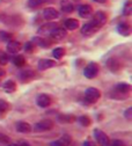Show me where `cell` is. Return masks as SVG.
Listing matches in <instances>:
<instances>
[{
    "label": "cell",
    "mask_w": 132,
    "mask_h": 146,
    "mask_svg": "<svg viewBox=\"0 0 132 146\" xmlns=\"http://www.w3.org/2000/svg\"><path fill=\"white\" fill-rule=\"evenodd\" d=\"M101 96V92L98 88H88L85 92V100L87 103H95Z\"/></svg>",
    "instance_id": "1"
},
{
    "label": "cell",
    "mask_w": 132,
    "mask_h": 146,
    "mask_svg": "<svg viewBox=\"0 0 132 146\" xmlns=\"http://www.w3.org/2000/svg\"><path fill=\"white\" fill-rule=\"evenodd\" d=\"M94 136H95V139L98 141V144L100 146H109L110 145V140H109V137L101 130L96 129L94 131Z\"/></svg>",
    "instance_id": "2"
},
{
    "label": "cell",
    "mask_w": 132,
    "mask_h": 146,
    "mask_svg": "<svg viewBox=\"0 0 132 146\" xmlns=\"http://www.w3.org/2000/svg\"><path fill=\"white\" fill-rule=\"evenodd\" d=\"M99 73V65L96 63H89L85 68V76L88 79H93Z\"/></svg>",
    "instance_id": "3"
},
{
    "label": "cell",
    "mask_w": 132,
    "mask_h": 146,
    "mask_svg": "<svg viewBox=\"0 0 132 146\" xmlns=\"http://www.w3.org/2000/svg\"><path fill=\"white\" fill-rule=\"evenodd\" d=\"M107 67L111 71V72H117L123 67L122 62L117 58V57H110L107 60Z\"/></svg>",
    "instance_id": "4"
},
{
    "label": "cell",
    "mask_w": 132,
    "mask_h": 146,
    "mask_svg": "<svg viewBox=\"0 0 132 146\" xmlns=\"http://www.w3.org/2000/svg\"><path fill=\"white\" fill-rule=\"evenodd\" d=\"M53 127V122L50 119H44L35 124V130L36 131H48Z\"/></svg>",
    "instance_id": "5"
},
{
    "label": "cell",
    "mask_w": 132,
    "mask_h": 146,
    "mask_svg": "<svg viewBox=\"0 0 132 146\" xmlns=\"http://www.w3.org/2000/svg\"><path fill=\"white\" fill-rule=\"evenodd\" d=\"M98 30H99V27H98L95 23H94L93 21H90V22L86 23V25L82 27L81 33H82V35H85V36H92L93 34H95Z\"/></svg>",
    "instance_id": "6"
},
{
    "label": "cell",
    "mask_w": 132,
    "mask_h": 146,
    "mask_svg": "<svg viewBox=\"0 0 132 146\" xmlns=\"http://www.w3.org/2000/svg\"><path fill=\"white\" fill-rule=\"evenodd\" d=\"M58 11L53 8V7H48L43 11V16H44V19L48 20V21H51V20H54V19H57L58 17Z\"/></svg>",
    "instance_id": "7"
},
{
    "label": "cell",
    "mask_w": 132,
    "mask_h": 146,
    "mask_svg": "<svg viewBox=\"0 0 132 146\" xmlns=\"http://www.w3.org/2000/svg\"><path fill=\"white\" fill-rule=\"evenodd\" d=\"M92 21L95 23L99 28H101V27L107 22V15H105L103 12H96Z\"/></svg>",
    "instance_id": "8"
},
{
    "label": "cell",
    "mask_w": 132,
    "mask_h": 146,
    "mask_svg": "<svg viewBox=\"0 0 132 146\" xmlns=\"http://www.w3.org/2000/svg\"><path fill=\"white\" fill-rule=\"evenodd\" d=\"M56 66V62L51 60V59H41L38 62V70L40 71H45V70H49L51 67H54Z\"/></svg>",
    "instance_id": "9"
},
{
    "label": "cell",
    "mask_w": 132,
    "mask_h": 146,
    "mask_svg": "<svg viewBox=\"0 0 132 146\" xmlns=\"http://www.w3.org/2000/svg\"><path fill=\"white\" fill-rule=\"evenodd\" d=\"M78 12H79V15L81 16V17H89L90 15H92V13H93V8H92V6H89V5H81L80 7H79V9H78Z\"/></svg>",
    "instance_id": "10"
},
{
    "label": "cell",
    "mask_w": 132,
    "mask_h": 146,
    "mask_svg": "<svg viewBox=\"0 0 132 146\" xmlns=\"http://www.w3.org/2000/svg\"><path fill=\"white\" fill-rule=\"evenodd\" d=\"M50 103H51V99L46 94H41L38 98H37V104H38V107H41V108H46L50 106Z\"/></svg>",
    "instance_id": "11"
},
{
    "label": "cell",
    "mask_w": 132,
    "mask_h": 146,
    "mask_svg": "<svg viewBox=\"0 0 132 146\" xmlns=\"http://www.w3.org/2000/svg\"><path fill=\"white\" fill-rule=\"evenodd\" d=\"M21 43H19L16 41H11L8 44H7V51L9 53H17L21 51Z\"/></svg>",
    "instance_id": "12"
},
{
    "label": "cell",
    "mask_w": 132,
    "mask_h": 146,
    "mask_svg": "<svg viewBox=\"0 0 132 146\" xmlns=\"http://www.w3.org/2000/svg\"><path fill=\"white\" fill-rule=\"evenodd\" d=\"M66 36V30L65 29H62V28H56L54 30L51 31V37L53 40H63Z\"/></svg>",
    "instance_id": "13"
},
{
    "label": "cell",
    "mask_w": 132,
    "mask_h": 146,
    "mask_svg": "<svg viewBox=\"0 0 132 146\" xmlns=\"http://www.w3.org/2000/svg\"><path fill=\"white\" fill-rule=\"evenodd\" d=\"M64 27L67 30H75L79 27V21L75 20V19H67L64 22Z\"/></svg>",
    "instance_id": "14"
},
{
    "label": "cell",
    "mask_w": 132,
    "mask_h": 146,
    "mask_svg": "<svg viewBox=\"0 0 132 146\" xmlns=\"http://www.w3.org/2000/svg\"><path fill=\"white\" fill-rule=\"evenodd\" d=\"M117 30H118V33H119L121 35H123V36H129V35L131 34V27H130V25L126 23V22L119 23L118 27H117Z\"/></svg>",
    "instance_id": "15"
},
{
    "label": "cell",
    "mask_w": 132,
    "mask_h": 146,
    "mask_svg": "<svg viewBox=\"0 0 132 146\" xmlns=\"http://www.w3.org/2000/svg\"><path fill=\"white\" fill-rule=\"evenodd\" d=\"M16 130L19 132H22V133H28L31 131V126L26 122H19L16 124Z\"/></svg>",
    "instance_id": "16"
},
{
    "label": "cell",
    "mask_w": 132,
    "mask_h": 146,
    "mask_svg": "<svg viewBox=\"0 0 132 146\" xmlns=\"http://www.w3.org/2000/svg\"><path fill=\"white\" fill-rule=\"evenodd\" d=\"M60 8L64 13H72L74 11V6L71 1H68V0H62L60 3Z\"/></svg>",
    "instance_id": "17"
},
{
    "label": "cell",
    "mask_w": 132,
    "mask_h": 146,
    "mask_svg": "<svg viewBox=\"0 0 132 146\" xmlns=\"http://www.w3.org/2000/svg\"><path fill=\"white\" fill-rule=\"evenodd\" d=\"M35 77V72L31 70H26L20 73V80L21 81H29Z\"/></svg>",
    "instance_id": "18"
},
{
    "label": "cell",
    "mask_w": 132,
    "mask_h": 146,
    "mask_svg": "<svg viewBox=\"0 0 132 146\" xmlns=\"http://www.w3.org/2000/svg\"><path fill=\"white\" fill-rule=\"evenodd\" d=\"M116 90L122 94H129L130 93V90H131V86L126 82H121L116 86Z\"/></svg>",
    "instance_id": "19"
},
{
    "label": "cell",
    "mask_w": 132,
    "mask_h": 146,
    "mask_svg": "<svg viewBox=\"0 0 132 146\" xmlns=\"http://www.w3.org/2000/svg\"><path fill=\"white\" fill-rule=\"evenodd\" d=\"M3 88L5 92L7 93H12V92H15V89H16V84L13 81V80H8L6 82L3 84Z\"/></svg>",
    "instance_id": "20"
},
{
    "label": "cell",
    "mask_w": 132,
    "mask_h": 146,
    "mask_svg": "<svg viewBox=\"0 0 132 146\" xmlns=\"http://www.w3.org/2000/svg\"><path fill=\"white\" fill-rule=\"evenodd\" d=\"M52 0H29L28 1V6L31 7V8H37V7H40L46 3H51Z\"/></svg>",
    "instance_id": "21"
},
{
    "label": "cell",
    "mask_w": 132,
    "mask_h": 146,
    "mask_svg": "<svg viewBox=\"0 0 132 146\" xmlns=\"http://www.w3.org/2000/svg\"><path fill=\"white\" fill-rule=\"evenodd\" d=\"M56 28H58V25L57 23H54V22H49L44 26H42L40 28V33H49V31H52L54 30Z\"/></svg>",
    "instance_id": "22"
},
{
    "label": "cell",
    "mask_w": 132,
    "mask_h": 146,
    "mask_svg": "<svg viewBox=\"0 0 132 146\" xmlns=\"http://www.w3.org/2000/svg\"><path fill=\"white\" fill-rule=\"evenodd\" d=\"M58 121L60 123H73L75 121V117L72 115H60L58 116Z\"/></svg>",
    "instance_id": "23"
},
{
    "label": "cell",
    "mask_w": 132,
    "mask_h": 146,
    "mask_svg": "<svg viewBox=\"0 0 132 146\" xmlns=\"http://www.w3.org/2000/svg\"><path fill=\"white\" fill-rule=\"evenodd\" d=\"M65 49L64 48H57V49H54L52 51V54H53V57L54 58H57V59H60L64 57V54H65Z\"/></svg>",
    "instance_id": "24"
},
{
    "label": "cell",
    "mask_w": 132,
    "mask_h": 146,
    "mask_svg": "<svg viewBox=\"0 0 132 146\" xmlns=\"http://www.w3.org/2000/svg\"><path fill=\"white\" fill-rule=\"evenodd\" d=\"M13 64L15 66H17V67H21V66H23L26 64V59L22 56H15L13 58Z\"/></svg>",
    "instance_id": "25"
},
{
    "label": "cell",
    "mask_w": 132,
    "mask_h": 146,
    "mask_svg": "<svg viewBox=\"0 0 132 146\" xmlns=\"http://www.w3.org/2000/svg\"><path fill=\"white\" fill-rule=\"evenodd\" d=\"M131 13H132V3L131 1H126L124 7H123V14L125 16H129V15H131Z\"/></svg>",
    "instance_id": "26"
},
{
    "label": "cell",
    "mask_w": 132,
    "mask_h": 146,
    "mask_svg": "<svg viewBox=\"0 0 132 146\" xmlns=\"http://www.w3.org/2000/svg\"><path fill=\"white\" fill-rule=\"evenodd\" d=\"M11 38H12V35L9 33L0 30V42H6V41H9Z\"/></svg>",
    "instance_id": "27"
},
{
    "label": "cell",
    "mask_w": 132,
    "mask_h": 146,
    "mask_svg": "<svg viewBox=\"0 0 132 146\" xmlns=\"http://www.w3.org/2000/svg\"><path fill=\"white\" fill-rule=\"evenodd\" d=\"M9 109V104L7 101L0 99V113H5Z\"/></svg>",
    "instance_id": "28"
},
{
    "label": "cell",
    "mask_w": 132,
    "mask_h": 146,
    "mask_svg": "<svg viewBox=\"0 0 132 146\" xmlns=\"http://www.w3.org/2000/svg\"><path fill=\"white\" fill-rule=\"evenodd\" d=\"M33 43H35L36 45H41V46H46V45H49V43H46V42L44 41V38H41V37H34Z\"/></svg>",
    "instance_id": "29"
},
{
    "label": "cell",
    "mask_w": 132,
    "mask_h": 146,
    "mask_svg": "<svg viewBox=\"0 0 132 146\" xmlns=\"http://www.w3.org/2000/svg\"><path fill=\"white\" fill-rule=\"evenodd\" d=\"M79 123L81 124V125H84V126H88V125H90V118L88 117V116H81V117H79Z\"/></svg>",
    "instance_id": "30"
},
{
    "label": "cell",
    "mask_w": 132,
    "mask_h": 146,
    "mask_svg": "<svg viewBox=\"0 0 132 146\" xmlns=\"http://www.w3.org/2000/svg\"><path fill=\"white\" fill-rule=\"evenodd\" d=\"M9 140H11V138L8 136L0 133V146H5V145L9 144Z\"/></svg>",
    "instance_id": "31"
},
{
    "label": "cell",
    "mask_w": 132,
    "mask_h": 146,
    "mask_svg": "<svg viewBox=\"0 0 132 146\" xmlns=\"http://www.w3.org/2000/svg\"><path fill=\"white\" fill-rule=\"evenodd\" d=\"M8 63V57L6 53H0V65H6Z\"/></svg>",
    "instance_id": "32"
},
{
    "label": "cell",
    "mask_w": 132,
    "mask_h": 146,
    "mask_svg": "<svg viewBox=\"0 0 132 146\" xmlns=\"http://www.w3.org/2000/svg\"><path fill=\"white\" fill-rule=\"evenodd\" d=\"M125 117H126V119H129V121L132 119V108H129L127 110L125 111Z\"/></svg>",
    "instance_id": "33"
},
{
    "label": "cell",
    "mask_w": 132,
    "mask_h": 146,
    "mask_svg": "<svg viewBox=\"0 0 132 146\" xmlns=\"http://www.w3.org/2000/svg\"><path fill=\"white\" fill-rule=\"evenodd\" d=\"M109 146H125V145H124V143H123L122 140L116 139V140L112 141V143H111V145H109Z\"/></svg>",
    "instance_id": "34"
},
{
    "label": "cell",
    "mask_w": 132,
    "mask_h": 146,
    "mask_svg": "<svg viewBox=\"0 0 132 146\" xmlns=\"http://www.w3.org/2000/svg\"><path fill=\"white\" fill-rule=\"evenodd\" d=\"M50 146H66L60 139L59 140H56V141H52L51 144H50Z\"/></svg>",
    "instance_id": "35"
},
{
    "label": "cell",
    "mask_w": 132,
    "mask_h": 146,
    "mask_svg": "<svg viewBox=\"0 0 132 146\" xmlns=\"http://www.w3.org/2000/svg\"><path fill=\"white\" fill-rule=\"evenodd\" d=\"M82 146H96L95 144H94L93 141H90V140H87V141H85L84 143V145Z\"/></svg>",
    "instance_id": "36"
},
{
    "label": "cell",
    "mask_w": 132,
    "mask_h": 146,
    "mask_svg": "<svg viewBox=\"0 0 132 146\" xmlns=\"http://www.w3.org/2000/svg\"><path fill=\"white\" fill-rule=\"evenodd\" d=\"M26 46H27V49H26V50H27L28 52H29V51H33V43H27V45H26Z\"/></svg>",
    "instance_id": "37"
},
{
    "label": "cell",
    "mask_w": 132,
    "mask_h": 146,
    "mask_svg": "<svg viewBox=\"0 0 132 146\" xmlns=\"http://www.w3.org/2000/svg\"><path fill=\"white\" fill-rule=\"evenodd\" d=\"M94 1H96L99 4H104V3H107V0H94Z\"/></svg>",
    "instance_id": "38"
},
{
    "label": "cell",
    "mask_w": 132,
    "mask_h": 146,
    "mask_svg": "<svg viewBox=\"0 0 132 146\" xmlns=\"http://www.w3.org/2000/svg\"><path fill=\"white\" fill-rule=\"evenodd\" d=\"M5 76V71H0V77H4Z\"/></svg>",
    "instance_id": "39"
},
{
    "label": "cell",
    "mask_w": 132,
    "mask_h": 146,
    "mask_svg": "<svg viewBox=\"0 0 132 146\" xmlns=\"http://www.w3.org/2000/svg\"><path fill=\"white\" fill-rule=\"evenodd\" d=\"M19 146H29V145H28V144H27V143H22V144H21V145H19Z\"/></svg>",
    "instance_id": "40"
},
{
    "label": "cell",
    "mask_w": 132,
    "mask_h": 146,
    "mask_svg": "<svg viewBox=\"0 0 132 146\" xmlns=\"http://www.w3.org/2000/svg\"><path fill=\"white\" fill-rule=\"evenodd\" d=\"M8 146H19V145H16V144H9Z\"/></svg>",
    "instance_id": "41"
}]
</instances>
